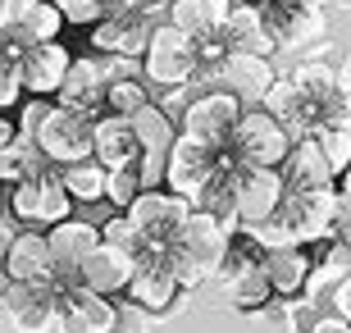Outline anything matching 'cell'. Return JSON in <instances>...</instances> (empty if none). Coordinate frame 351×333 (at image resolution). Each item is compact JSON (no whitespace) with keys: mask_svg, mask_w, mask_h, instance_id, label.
Returning a JSON list of instances; mask_svg holds the SVG:
<instances>
[{"mask_svg":"<svg viewBox=\"0 0 351 333\" xmlns=\"http://www.w3.org/2000/svg\"><path fill=\"white\" fill-rule=\"evenodd\" d=\"M223 155H228V151H223ZM223 155H219V151H210V146H201L196 137H182V133H178V141H173V151H169L165 192L182 196V201H192V210H196V205L206 201L210 183L219 179Z\"/></svg>","mask_w":351,"mask_h":333,"instance_id":"obj_7","label":"cell"},{"mask_svg":"<svg viewBox=\"0 0 351 333\" xmlns=\"http://www.w3.org/2000/svg\"><path fill=\"white\" fill-rule=\"evenodd\" d=\"M333 315H342L351 324V274L342 283H333Z\"/></svg>","mask_w":351,"mask_h":333,"instance_id":"obj_44","label":"cell"},{"mask_svg":"<svg viewBox=\"0 0 351 333\" xmlns=\"http://www.w3.org/2000/svg\"><path fill=\"white\" fill-rule=\"evenodd\" d=\"M19 60H23V46H14L10 37H0V110L19 105L23 96V78H19Z\"/></svg>","mask_w":351,"mask_h":333,"instance_id":"obj_34","label":"cell"},{"mask_svg":"<svg viewBox=\"0 0 351 333\" xmlns=\"http://www.w3.org/2000/svg\"><path fill=\"white\" fill-rule=\"evenodd\" d=\"M311 333H351V324L342 320V315H319V320L311 324Z\"/></svg>","mask_w":351,"mask_h":333,"instance_id":"obj_45","label":"cell"},{"mask_svg":"<svg viewBox=\"0 0 351 333\" xmlns=\"http://www.w3.org/2000/svg\"><path fill=\"white\" fill-rule=\"evenodd\" d=\"M287 78H292V82H297V91H301V96H311L319 110H324V101L338 91V69H328L324 60H301V65L292 69Z\"/></svg>","mask_w":351,"mask_h":333,"instance_id":"obj_32","label":"cell"},{"mask_svg":"<svg viewBox=\"0 0 351 333\" xmlns=\"http://www.w3.org/2000/svg\"><path fill=\"white\" fill-rule=\"evenodd\" d=\"M156 19L142 14H110L91 27V55H114V60H146L151 37H156Z\"/></svg>","mask_w":351,"mask_h":333,"instance_id":"obj_13","label":"cell"},{"mask_svg":"<svg viewBox=\"0 0 351 333\" xmlns=\"http://www.w3.org/2000/svg\"><path fill=\"white\" fill-rule=\"evenodd\" d=\"M0 32H5V0H0Z\"/></svg>","mask_w":351,"mask_h":333,"instance_id":"obj_49","label":"cell"},{"mask_svg":"<svg viewBox=\"0 0 351 333\" xmlns=\"http://www.w3.org/2000/svg\"><path fill=\"white\" fill-rule=\"evenodd\" d=\"M338 187H315V192H287L278 205V219L297 233L301 246H319L333 233V219H338Z\"/></svg>","mask_w":351,"mask_h":333,"instance_id":"obj_11","label":"cell"},{"mask_svg":"<svg viewBox=\"0 0 351 333\" xmlns=\"http://www.w3.org/2000/svg\"><path fill=\"white\" fill-rule=\"evenodd\" d=\"M128 124H132V133H137V146H142V155H146V151L169 155L173 141H178V124H173L169 110H165V105H156V101L146 105L142 115H132Z\"/></svg>","mask_w":351,"mask_h":333,"instance_id":"obj_29","label":"cell"},{"mask_svg":"<svg viewBox=\"0 0 351 333\" xmlns=\"http://www.w3.org/2000/svg\"><path fill=\"white\" fill-rule=\"evenodd\" d=\"M128 219H132V229L142 233L146 256H169L173 242L187 229V219H192V201H182V196L165 192V187L160 192H142L132 201Z\"/></svg>","mask_w":351,"mask_h":333,"instance_id":"obj_3","label":"cell"},{"mask_svg":"<svg viewBox=\"0 0 351 333\" xmlns=\"http://www.w3.org/2000/svg\"><path fill=\"white\" fill-rule=\"evenodd\" d=\"M41 0H5V32H10V27H19L27 19V14L37 10Z\"/></svg>","mask_w":351,"mask_h":333,"instance_id":"obj_43","label":"cell"},{"mask_svg":"<svg viewBox=\"0 0 351 333\" xmlns=\"http://www.w3.org/2000/svg\"><path fill=\"white\" fill-rule=\"evenodd\" d=\"M46 242H51L55 283L78 288V269L87 265V256L101 246V229H96V224H87V219H64L60 229L46 233Z\"/></svg>","mask_w":351,"mask_h":333,"instance_id":"obj_14","label":"cell"},{"mask_svg":"<svg viewBox=\"0 0 351 333\" xmlns=\"http://www.w3.org/2000/svg\"><path fill=\"white\" fill-rule=\"evenodd\" d=\"M0 269H5V283H51L55 265H51V242H46V233L14 229L10 242H5Z\"/></svg>","mask_w":351,"mask_h":333,"instance_id":"obj_16","label":"cell"},{"mask_svg":"<svg viewBox=\"0 0 351 333\" xmlns=\"http://www.w3.org/2000/svg\"><path fill=\"white\" fill-rule=\"evenodd\" d=\"M292 146H297V141L287 137L283 124H274L265 110H247L242 124H237V133H233L228 155H233L237 165H247V169H283V160L292 155Z\"/></svg>","mask_w":351,"mask_h":333,"instance_id":"obj_8","label":"cell"},{"mask_svg":"<svg viewBox=\"0 0 351 333\" xmlns=\"http://www.w3.org/2000/svg\"><path fill=\"white\" fill-rule=\"evenodd\" d=\"M274 82H278V73H274V65L261 60V55H228V60L215 69V87L237 96L242 110H261Z\"/></svg>","mask_w":351,"mask_h":333,"instance_id":"obj_15","label":"cell"},{"mask_svg":"<svg viewBox=\"0 0 351 333\" xmlns=\"http://www.w3.org/2000/svg\"><path fill=\"white\" fill-rule=\"evenodd\" d=\"M132 279H137V260L128 256V251H114V246H96L87 256V265L78 269V283L87 288V292L96 297H114V292H128Z\"/></svg>","mask_w":351,"mask_h":333,"instance_id":"obj_20","label":"cell"},{"mask_svg":"<svg viewBox=\"0 0 351 333\" xmlns=\"http://www.w3.org/2000/svg\"><path fill=\"white\" fill-rule=\"evenodd\" d=\"M265 283L274 288V297H301L311 288V251L306 246H287V251H269L261 265Z\"/></svg>","mask_w":351,"mask_h":333,"instance_id":"obj_25","label":"cell"},{"mask_svg":"<svg viewBox=\"0 0 351 333\" xmlns=\"http://www.w3.org/2000/svg\"><path fill=\"white\" fill-rule=\"evenodd\" d=\"M137 196H142V174H137V165H128V169H114V174H110V192H105V201H114L119 210L128 215Z\"/></svg>","mask_w":351,"mask_h":333,"instance_id":"obj_37","label":"cell"},{"mask_svg":"<svg viewBox=\"0 0 351 333\" xmlns=\"http://www.w3.org/2000/svg\"><path fill=\"white\" fill-rule=\"evenodd\" d=\"M283 187L287 192H315V187H338V179H333V169H328L324 151H319V141L315 137H301L297 146H292V155L283 160Z\"/></svg>","mask_w":351,"mask_h":333,"instance_id":"obj_22","label":"cell"},{"mask_svg":"<svg viewBox=\"0 0 351 333\" xmlns=\"http://www.w3.org/2000/svg\"><path fill=\"white\" fill-rule=\"evenodd\" d=\"M142 69H146V82L165 91V101H160V105H169V96H178L182 87H192L196 78H201L196 37H187V32L173 27V23H160L156 37H151V51H146Z\"/></svg>","mask_w":351,"mask_h":333,"instance_id":"obj_2","label":"cell"},{"mask_svg":"<svg viewBox=\"0 0 351 333\" xmlns=\"http://www.w3.org/2000/svg\"><path fill=\"white\" fill-rule=\"evenodd\" d=\"M14 137H19V128H14L10 119L0 115V146H10V141H14Z\"/></svg>","mask_w":351,"mask_h":333,"instance_id":"obj_46","label":"cell"},{"mask_svg":"<svg viewBox=\"0 0 351 333\" xmlns=\"http://www.w3.org/2000/svg\"><path fill=\"white\" fill-rule=\"evenodd\" d=\"M146 105H151L146 78H119V82H110V91H105V115L132 119V115H142Z\"/></svg>","mask_w":351,"mask_h":333,"instance_id":"obj_33","label":"cell"},{"mask_svg":"<svg viewBox=\"0 0 351 333\" xmlns=\"http://www.w3.org/2000/svg\"><path fill=\"white\" fill-rule=\"evenodd\" d=\"M10 210H14L19 224H27V229H60L64 219H73L69 215V210H73V196L64 192L60 169H46V174H37V179L10 187Z\"/></svg>","mask_w":351,"mask_h":333,"instance_id":"obj_6","label":"cell"},{"mask_svg":"<svg viewBox=\"0 0 351 333\" xmlns=\"http://www.w3.org/2000/svg\"><path fill=\"white\" fill-rule=\"evenodd\" d=\"M55 115V101H46V96H27L23 110H19V137L23 141H37V133L46 128V119Z\"/></svg>","mask_w":351,"mask_h":333,"instance_id":"obj_39","label":"cell"},{"mask_svg":"<svg viewBox=\"0 0 351 333\" xmlns=\"http://www.w3.org/2000/svg\"><path fill=\"white\" fill-rule=\"evenodd\" d=\"M55 10L64 14V23L96 27L101 19H110V0H55Z\"/></svg>","mask_w":351,"mask_h":333,"instance_id":"obj_38","label":"cell"},{"mask_svg":"<svg viewBox=\"0 0 351 333\" xmlns=\"http://www.w3.org/2000/svg\"><path fill=\"white\" fill-rule=\"evenodd\" d=\"M219 292H223V306H233V310H265L269 306V297L274 288L265 283L261 269H242V274H219Z\"/></svg>","mask_w":351,"mask_h":333,"instance_id":"obj_27","label":"cell"},{"mask_svg":"<svg viewBox=\"0 0 351 333\" xmlns=\"http://www.w3.org/2000/svg\"><path fill=\"white\" fill-rule=\"evenodd\" d=\"M137 174H142V192H160V187H165V174H169V155L146 151L142 160H137Z\"/></svg>","mask_w":351,"mask_h":333,"instance_id":"obj_41","label":"cell"},{"mask_svg":"<svg viewBox=\"0 0 351 333\" xmlns=\"http://www.w3.org/2000/svg\"><path fill=\"white\" fill-rule=\"evenodd\" d=\"M69 69H73V51H64L60 41H51V46H27L23 60H19L23 91H27V96H46V101L60 96Z\"/></svg>","mask_w":351,"mask_h":333,"instance_id":"obj_17","label":"cell"},{"mask_svg":"<svg viewBox=\"0 0 351 333\" xmlns=\"http://www.w3.org/2000/svg\"><path fill=\"white\" fill-rule=\"evenodd\" d=\"M60 179H64V192L73 196V201H105V192H110V169L96 165V160H82V165H69L60 169Z\"/></svg>","mask_w":351,"mask_h":333,"instance_id":"obj_31","label":"cell"},{"mask_svg":"<svg viewBox=\"0 0 351 333\" xmlns=\"http://www.w3.org/2000/svg\"><path fill=\"white\" fill-rule=\"evenodd\" d=\"M228 14H233V0H173L169 23L182 27V32L196 37V41H210V37L223 32Z\"/></svg>","mask_w":351,"mask_h":333,"instance_id":"obj_26","label":"cell"},{"mask_svg":"<svg viewBox=\"0 0 351 333\" xmlns=\"http://www.w3.org/2000/svg\"><path fill=\"white\" fill-rule=\"evenodd\" d=\"M146 320H151L146 310H137V306H128V301H123V306H119V324H114V333H146Z\"/></svg>","mask_w":351,"mask_h":333,"instance_id":"obj_42","label":"cell"},{"mask_svg":"<svg viewBox=\"0 0 351 333\" xmlns=\"http://www.w3.org/2000/svg\"><path fill=\"white\" fill-rule=\"evenodd\" d=\"M0 333H10V329H5V320H0Z\"/></svg>","mask_w":351,"mask_h":333,"instance_id":"obj_50","label":"cell"},{"mask_svg":"<svg viewBox=\"0 0 351 333\" xmlns=\"http://www.w3.org/2000/svg\"><path fill=\"white\" fill-rule=\"evenodd\" d=\"M287 187H283V174L278 169H247L233 160V179H228V205L242 229H261L278 215Z\"/></svg>","mask_w":351,"mask_h":333,"instance_id":"obj_5","label":"cell"},{"mask_svg":"<svg viewBox=\"0 0 351 333\" xmlns=\"http://www.w3.org/2000/svg\"><path fill=\"white\" fill-rule=\"evenodd\" d=\"M105 91H110V82H105L101 60H96V55H73V69H69V78H64V87H60V96H55V105L101 119L105 115Z\"/></svg>","mask_w":351,"mask_h":333,"instance_id":"obj_18","label":"cell"},{"mask_svg":"<svg viewBox=\"0 0 351 333\" xmlns=\"http://www.w3.org/2000/svg\"><path fill=\"white\" fill-rule=\"evenodd\" d=\"M37 146L55 169L82 165V160H91V146H96V119L55 105V115L46 119V128L37 133Z\"/></svg>","mask_w":351,"mask_h":333,"instance_id":"obj_10","label":"cell"},{"mask_svg":"<svg viewBox=\"0 0 351 333\" xmlns=\"http://www.w3.org/2000/svg\"><path fill=\"white\" fill-rule=\"evenodd\" d=\"M64 283H5V315L14 320L19 333H55L60 329V310H64Z\"/></svg>","mask_w":351,"mask_h":333,"instance_id":"obj_9","label":"cell"},{"mask_svg":"<svg viewBox=\"0 0 351 333\" xmlns=\"http://www.w3.org/2000/svg\"><path fill=\"white\" fill-rule=\"evenodd\" d=\"M338 87H351V55L338 65Z\"/></svg>","mask_w":351,"mask_h":333,"instance_id":"obj_47","label":"cell"},{"mask_svg":"<svg viewBox=\"0 0 351 333\" xmlns=\"http://www.w3.org/2000/svg\"><path fill=\"white\" fill-rule=\"evenodd\" d=\"M315 141H319V151H324L328 169H333V179H342L351 169V133H333V128H315Z\"/></svg>","mask_w":351,"mask_h":333,"instance_id":"obj_36","label":"cell"},{"mask_svg":"<svg viewBox=\"0 0 351 333\" xmlns=\"http://www.w3.org/2000/svg\"><path fill=\"white\" fill-rule=\"evenodd\" d=\"M101 242H105V246H114V251H128L132 260H146V242H142V233L132 229V219H128V215L105 219V224H101Z\"/></svg>","mask_w":351,"mask_h":333,"instance_id":"obj_35","label":"cell"},{"mask_svg":"<svg viewBox=\"0 0 351 333\" xmlns=\"http://www.w3.org/2000/svg\"><path fill=\"white\" fill-rule=\"evenodd\" d=\"M60 27H64V14L55 10V0H41L23 23L10 27V32H0V37H10L14 46L27 51V46H51V41H60Z\"/></svg>","mask_w":351,"mask_h":333,"instance_id":"obj_30","label":"cell"},{"mask_svg":"<svg viewBox=\"0 0 351 333\" xmlns=\"http://www.w3.org/2000/svg\"><path fill=\"white\" fill-rule=\"evenodd\" d=\"M119 324V306L110 297H96L87 288H69L64 292V310H60V333H114Z\"/></svg>","mask_w":351,"mask_h":333,"instance_id":"obj_21","label":"cell"},{"mask_svg":"<svg viewBox=\"0 0 351 333\" xmlns=\"http://www.w3.org/2000/svg\"><path fill=\"white\" fill-rule=\"evenodd\" d=\"M338 196H342V201H351V169L338 179Z\"/></svg>","mask_w":351,"mask_h":333,"instance_id":"obj_48","label":"cell"},{"mask_svg":"<svg viewBox=\"0 0 351 333\" xmlns=\"http://www.w3.org/2000/svg\"><path fill=\"white\" fill-rule=\"evenodd\" d=\"M46 169H55V165L41 155L37 141L14 137L10 146H0V183H10V187H19V183H27V179H37V174H46Z\"/></svg>","mask_w":351,"mask_h":333,"instance_id":"obj_28","label":"cell"},{"mask_svg":"<svg viewBox=\"0 0 351 333\" xmlns=\"http://www.w3.org/2000/svg\"><path fill=\"white\" fill-rule=\"evenodd\" d=\"M242 115H247V110H242L237 96L210 87V91H201L196 101H187V110H182V119H178V133L182 137H196L201 146L223 155L233 146V133H237V124H242Z\"/></svg>","mask_w":351,"mask_h":333,"instance_id":"obj_4","label":"cell"},{"mask_svg":"<svg viewBox=\"0 0 351 333\" xmlns=\"http://www.w3.org/2000/svg\"><path fill=\"white\" fill-rule=\"evenodd\" d=\"M319 128L351 133V87H338V91L324 101V110H319Z\"/></svg>","mask_w":351,"mask_h":333,"instance_id":"obj_40","label":"cell"},{"mask_svg":"<svg viewBox=\"0 0 351 333\" xmlns=\"http://www.w3.org/2000/svg\"><path fill=\"white\" fill-rule=\"evenodd\" d=\"M261 110L274 119V124H283V128H287V137H292V141H301V137H315V128H319V105H315L311 96H301L292 78H278V82H274Z\"/></svg>","mask_w":351,"mask_h":333,"instance_id":"obj_19","label":"cell"},{"mask_svg":"<svg viewBox=\"0 0 351 333\" xmlns=\"http://www.w3.org/2000/svg\"><path fill=\"white\" fill-rule=\"evenodd\" d=\"M91 160L105 165L110 174L142 160V146H137V133H132L128 119H119V115H101L96 119V146H91Z\"/></svg>","mask_w":351,"mask_h":333,"instance_id":"obj_23","label":"cell"},{"mask_svg":"<svg viewBox=\"0 0 351 333\" xmlns=\"http://www.w3.org/2000/svg\"><path fill=\"white\" fill-rule=\"evenodd\" d=\"M219 37L228 46V55H261V60H269V51H278L269 27H265L261 5H233V14H228Z\"/></svg>","mask_w":351,"mask_h":333,"instance_id":"obj_24","label":"cell"},{"mask_svg":"<svg viewBox=\"0 0 351 333\" xmlns=\"http://www.w3.org/2000/svg\"><path fill=\"white\" fill-rule=\"evenodd\" d=\"M187 297L192 292L178 283L169 256L137 260V279H132V288H128V301L137 310H146V315H178V310L187 306Z\"/></svg>","mask_w":351,"mask_h":333,"instance_id":"obj_12","label":"cell"},{"mask_svg":"<svg viewBox=\"0 0 351 333\" xmlns=\"http://www.w3.org/2000/svg\"><path fill=\"white\" fill-rule=\"evenodd\" d=\"M228 242H233V233H228V224H223L219 215L192 210L182 238L173 242V251H169V265H173V274H178V283L187 288V292L206 288V283H215L223 274Z\"/></svg>","mask_w":351,"mask_h":333,"instance_id":"obj_1","label":"cell"}]
</instances>
